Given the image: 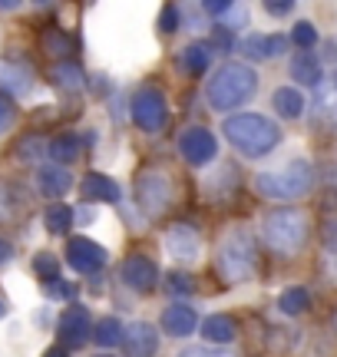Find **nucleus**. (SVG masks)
Masks as SVG:
<instances>
[{"label":"nucleus","instance_id":"nucleus-1","mask_svg":"<svg viewBox=\"0 0 337 357\" xmlns=\"http://www.w3.org/2000/svg\"><path fill=\"white\" fill-rule=\"evenodd\" d=\"M221 132L225 139L232 142V149L245 159H261L278 149L281 142V129L278 123H272L268 116L261 113H235L221 123Z\"/></svg>","mask_w":337,"mask_h":357},{"label":"nucleus","instance_id":"nucleus-2","mask_svg":"<svg viewBox=\"0 0 337 357\" xmlns=\"http://www.w3.org/2000/svg\"><path fill=\"white\" fill-rule=\"evenodd\" d=\"M258 93V73L248 63H225L212 73L205 86V102L215 113H228L235 106L248 102Z\"/></svg>","mask_w":337,"mask_h":357},{"label":"nucleus","instance_id":"nucleus-3","mask_svg":"<svg viewBox=\"0 0 337 357\" xmlns=\"http://www.w3.org/2000/svg\"><path fill=\"white\" fill-rule=\"evenodd\" d=\"M215 268L225 284H245L255 278V268H258V248L251 231L245 229H232L215 248Z\"/></svg>","mask_w":337,"mask_h":357},{"label":"nucleus","instance_id":"nucleus-4","mask_svg":"<svg viewBox=\"0 0 337 357\" xmlns=\"http://www.w3.org/2000/svg\"><path fill=\"white\" fill-rule=\"evenodd\" d=\"M261 238L278 255H298L301 245L308 242V215L295 205L272 208L261 218Z\"/></svg>","mask_w":337,"mask_h":357},{"label":"nucleus","instance_id":"nucleus-5","mask_svg":"<svg viewBox=\"0 0 337 357\" xmlns=\"http://www.w3.org/2000/svg\"><path fill=\"white\" fill-rule=\"evenodd\" d=\"M314 185V166L308 159H291L281 169H272V172H258L255 176V189L265 195V199H278V202H288V199H301L308 195Z\"/></svg>","mask_w":337,"mask_h":357},{"label":"nucleus","instance_id":"nucleus-6","mask_svg":"<svg viewBox=\"0 0 337 357\" xmlns=\"http://www.w3.org/2000/svg\"><path fill=\"white\" fill-rule=\"evenodd\" d=\"M175 202V182L166 169H143L136 176V205L149 218L168 212V205Z\"/></svg>","mask_w":337,"mask_h":357},{"label":"nucleus","instance_id":"nucleus-7","mask_svg":"<svg viewBox=\"0 0 337 357\" xmlns=\"http://www.w3.org/2000/svg\"><path fill=\"white\" fill-rule=\"evenodd\" d=\"M168 100L159 86H143L130 100V119L139 132H162L168 126Z\"/></svg>","mask_w":337,"mask_h":357},{"label":"nucleus","instance_id":"nucleus-8","mask_svg":"<svg viewBox=\"0 0 337 357\" xmlns=\"http://www.w3.org/2000/svg\"><path fill=\"white\" fill-rule=\"evenodd\" d=\"M179 155L189 166H208L219 155V139L205 126H189L179 132Z\"/></svg>","mask_w":337,"mask_h":357},{"label":"nucleus","instance_id":"nucleus-9","mask_svg":"<svg viewBox=\"0 0 337 357\" xmlns=\"http://www.w3.org/2000/svg\"><path fill=\"white\" fill-rule=\"evenodd\" d=\"M106 261H109V252L100 242L86 238V235L66 242V265L73 271H79V275H100L106 268Z\"/></svg>","mask_w":337,"mask_h":357},{"label":"nucleus","instance_id":"nucleus-10","mask_svg":"<svg viewBox=\"0 0 337 357\" xmlns=\"http://www.w3.org/2000/svg\"><path fill=\"white\" fill-rule=\"evenodd\" d=\"M162 245H166V255L172 261H179V265H195L202 258V235L192 225H185V222H175L166 231Z\"/></svg>","mask_w":337,"mask_h":357},{"label":"nucleus","instance_id":"nucleus-11","mask_svg":"<svg viewBox=\"0 0 337 357\" xmlns=\"http://www.w3.org/2000/svg\"><path fill=\"white\" fill-rule=\"evenodd\" d=\"M60 347H83L93 337V318L86 305H70L56 321Z\"/></svg>","mask_w":337,"mask_h":357},{"label":"nucleus","instance_id":"nucleus-12","mask_svg":"<svg viewBox=\"0 0 337 357\" xmlns=\"http://www.w3.org/2000/svg\"><path fill=\"white\" fill-rule=\"evenodd\" d=\"M119 281L136 294H149L156 291L159 284V265L149 255H130L119 265Z\"/></svg>","mask_w":337,"mask_h":357},{"label":"nucleus","instance_id":"nucleus-13","mask_svg":"<svg viewBox=\"0 0 337 357\" xmlns=\"http://www.w3.org/2000/svg\"><path fill=\"white\" fill-rule=\"evenodd\" d=\"M123 347L130 357H156L159 351V328L149 324V321H132L126 328V337H123Z\"/></svg>","mask_w":337,"mask_h":357},{"label":"nucleus","instance_id":"nucleus-14","mask_svg":"<svg viewBox=\"0 0 337 357\" xmlns=\"http://www.w3.org/2000/svg\"><path fill=\"white\" fill-rule=\"evenodd\" d=\"M159 324H162V334H168V337H189V334L198 328V314H195L192 305L172 301V305L162 311Z\"/></svg>","mask_w":337,"mask_h":357},{"label":"nucleus","instance_id":"nucleus-15","mask_svg":"<svg viewBox=\"0 0 337 357\" xmlns=\"http://www.w3.org/2000/svg\"><path fill=\"white\" fill-rule=\"evenodd\" d=\"M79 195L86 199V202H106V205H116L123 199V189H119V182L113 176H106V172H86L83 182H79Z\"/></svg>","mask_w":337,"mask_h":357},{"label":"nucleus","instance_id":"nucleus-16","mask_svg":"<svg viewBox=\"0 0 337 357\" xmlns=\"http://www.w3.org/2000/svg\"><path fill=\"white\" fill-rule=\"evenodd\" d=\"M37 189L43 199L60 202L66 192L73 189V172L66 166H40L37 169Z\"/></svg>","mask_w":337,"mask_h":357},{"label":"nucleus","instance_id":"nucleus-17","mask_svg":"<svg viewBox=\"0 0 337 357\" xmlns=\"http://www.w3.org/2000/svg\"><path fill=\"white\" fill-rule=\"evenodd\" d=\"M288 43L291 40L285 33H251L238 47H242V53H245L248 60H272V56H281L288 50Z\"/></svg>","mask_w":337,"mask_h":357},{"label":"nucleus","instance_id":"nucleus-18","mask_svg":"<svg viewBox=\"0 0 337 357\" xmlns=\"http://www.w3.org/2000/svg\"><path fill=\"white\" fill-rule=\"evenodd\" d=\"M208 66H212V47L208 43H185L175 53V70L189 73V77H202Z\"/></svg>","mask_w":337,"mask_h":357},{"label":"nucleus","instance_id":"nucleus-19","mask_svg":"<svg viewBox=\"0 0 337 357\" xmlns=\"http://www.w3.org/2000/svg\"><path fill=\"white\" fill-rule=\"evenodd\" d=\"M47 155L53 159V166H70V162H77L79 155H83V136L79 132H56L47 146Z\"/></svg>","mask_w":337,"mask_h":357},{"label":"nucleus","instance_id":"nucleus-20","mask_svg":"<svg viewBox=\"0 0 337 357\" xmlns=\"http://www.w3.org/2000/svg\"><path fill=\"white\" fill-rule=\"evenodd\" d=\"M235 334H238V324H235V318H228V314H208V318L202 321V337H205L212 347L232 344Z\"/></svg>","mask_w":337,"mask_h":357},{"label":"nucleus","instance_id":"nucleus-21","mask_svg":"<svg viewBox=\"0 0 337 357\" xmlns=\"http://www.w3.org/2000/svg\"><path fill=\"white\" fill-rule=\"evenodd\" d=\"M291 77L298 79L301 86H321V60L311 50H301L291 56Z\"/></svg>","mask_w":337,"mask_h":357},{"label":"nucleus","instance_id":"nucleus-22","mask_svg":"<svg viewBox=\"0 0 337 357\" xmlns=\"http://www.w3.org/2000/svg\"><path fill=\"white\" fill-rule=\"evenodd\" d=\"M30 86H33L30 63H7L0 70V89H3L7 96H24Z\"/></svg>","mask_w":337,"mask_h":357},{"label":"nucleus","instance_id":"nucleus-23","mask_svg":"<svg viewBox=\"0 0 337 357\" xmlns=\"http://www.w3.org/2000/svg\"><path fill=\"white\" fill-rule=\"evenodd\" d=\"M272 102H274V113L281 116V119H298L304 113V93L295 86H278Z\"/></svg>","mask_w":337,"mask_h":357},{"label":"nucleus","instance_id":"nucleus-24","mask_svg":"<svg viewBox=\"0 0 337 357\" xmlns=\"http://www.w3.org/2000/svg\"><path fill=\"white\" fill-rule=\"evenodd\" d=\"M40 47H43V53H47V56H53V60H63V56H70V53L77 50L73 37H70V33H63L60 26H47V30L40 33Z\"/></svg>","mask_w":337,"mask_h":357},{"label":"nucleus","instance_id":"nucleus-25","mask_svg":"<svg viewBox=\"0 0 337 357\" xmlns=\"http://www.w3.org/2000/svg\"><path fill=\"white\" fill-rule=\"evenodd\" d=\"M123 337H126V328H123V321L119 318H103L96 328H93V341L103 347V351H109V347H119L123 344Z\"/></svg>","mask_w":337,"mask_h":357},{"label":"nucleus","instance_id":"nucleus-26","mask_svg":"<svg viewBox=\"0 0 337 357\" xmlns=\"http://www.w3.org/2000/svg\"><path fill=\"white\" fill-rule=\"evenodd\" d=\"M43 225H47L50 235H66V231L73 229V208L63 202H50L47 212H43Z\"/></svg>","mask_w":337,"mask_h":357},{"label":"nucleus","instance_id":"nucleus-27","mask_svg":"<svg viewBox=\"0 0 337 357\" xmlns=\"http://www.w3.org/2000/svg\"><path fill=\"white\" fill-rule=\"evenodd\" d=\"M278 307H281V314H288V318H298V314H304L308 307H311V291L308 288H285L281 291V298H278Z\"/></svg>","mask_w":337,"mask_h":357},{"label":"nucleus","instance_id":"nucleus-28","mask_svg":"<svg viewBox=\"0 0 337 357\" xmlns=\"http://www.w3.org/2000/svg\"><path fill=\"white\" fill-rule=\"evenodd\" d=\"M314 119H321V123H331L334 126L337 119V86H321V93L314 96Z\"/></svg>","mask_w":337,"mask_h":357},{"label":"nucleus","instance_id":"nucleus-29","mask_svg":"<svg viewBox=\"0 0 337 357\" xmlns=\"http://www.w3.org/2000/svg\"><path fill=\"white\" fill-rule=\"evenodd\" d=\"M47 146H50V139L30 132V136H24V139L17 142V159H20V162H40V159L47 155Z\"/></svg>","mask_w":337,"mask_h":357},{"label":"nucleus","instance_id":"nucleus-30","mask_svg":"<svg viewBox=\"0 0 337 357\" xmlns=\"http://www.w3.org/2000/svg\"><path fill=\"white\" fill-rule=\"evenodd\" d=\"M50 77L56 79L63 89H79L83 86V70H79V63H56L50 70Z\"/></svg>","mask_w":337,"mask_h":357},{"label":"nucleus","instance_id":"nucleus-31","mask_svg":"<svg viewBox=\"0 0 337 357\" xmlns=\"http://www.w3.org/2000/svg\"><path fill=\"white\" fill-rule=\"evenodd\" d=\"M291 43H298L301 50H311L314 43H318V26L308 24V20H298V24L291 26Z\"/></svg>","mask_w":337,"mask_h":357},{"label":"nucleus","instance_id":"nucleus-32","mask_svg":"<svg viewBox=\"0 0 337 357\" xmlns=\"http://www.w3.org/2000/svg\"><path fill=\"white\" fill-rule=\"evenodd\" d=\"M33 271H37L43 281H53L60 278L56 271H60V261H56V255H50V252H40L37 258H33Z\"/></svg>","mask_w":337,"mask_h":357},{"label":"nucleus","instance_id":"nucleus-33","mask_svg":"<svg viewBox=\"0 0 337 357\" xmlns=\"http://www.w3.org/2000/svg\"><path fill=\"white\" fill-rule=\"evenodd\" d=\"M324 258H327L331 275L337 278V218L334 222H327V229H324Z\"/></svg>","mask_w":337,"mask_h":357},{"label":"nucleus","instance_id":"nucleus-34","mask_svg":"<svg viewBox=\"0 0 337 357\" xmlns=\"http://www.w3.org/2000/svg\"><path fill=\"white\" fill-rule=\"evenodd\" d=\"M13 123H17V102L0 89V136H7L13 129Z\"/></svg>","mask_w":337,"mask_h":357},{"label":"nucleus","instance_id":"nucleus-35","mask_svg":"<svg viewBox=\"0 0 337 357\" xmlns=\"http://www.w3.org/2000/svg\"><path fill=\"white\" fill-rule=\"evenodd\" d=\"M166 288L172 294H195V288H198V284H195L192 275H185V271H172V275L166 278Z\"/></svg>","mask_w":337,"mask_h":357},{"label":"nucleus","instance_id":"nucleus-36","mask_svg":"<svg viewBox=\"0 0 337 357\" xmlns=\"http://www.w3.org/2000/svg\"><path fill=\"white\" fill-rule=\"evenodd\" d=\"M179 24H182L179 7H175V3H166V7L159 10V30H162V33H175Z\"/></svg>","mask_w":337,"mask_h":357},{"label":"nucleus","instance_id":"nucleus-37","mask_svg":"<svg viewBox=\"0 0 337 357\" xmlns=\"http://www.w3.org/2000/svg\"><path fill=\"white\" fill-rule=\"evenodd\" d=\"M43 294L50 298V301H66L70 294H73V284L63 278H53V281H43Z\"/></svg>","mask_w":337,"mask_h":357},{"label":"nucleus","instance_id":"nucleus-38","mask_svg":"<svg viewBox=\"0 0 337 357\" xmlns=\"http://www.w3.org/2000/svg\"><path fill=\"white\" fill-rule=\"evenodd\" d=\"M179 357H238L235 351L228 347H212V344H195V347H185Z\"/></svg>","mask_w":337,"mask_h":357},{"label":"nucleus","instance_id":"nucleus-39","mask_svg":"<svg viewBox=\"0 0 337 357\" xmlns=\"http://www.w3.org/2000/svg\"><path fill=\"white\" fill-rule=\"evenodd\" d=\"M245 24H248V7H238V3H232V10L219 20V26L221 30H228V33H232L235 26H245Z\"/></svg>","mask_w":337,"mask_h":357},{"label":"nucleus","instance_id":"nucleus-40","mask_svg":"<svg viewBox=\"0 0 337 357\" xmlns=\"http://www.w3.org/2000/svg\"><path fill=\"white\" fill-rule=\"evenodd\" d=\"M13 208H17V195H13V189L10 185H0V222L10 218Z\"/></svg>","mask_w":337,"mask_h":357},{"label":"nucleus","instance_id":"nucleus-41","mask_svg":"<svg viewBox=\"0 0 337 357\" xmlns=\"http://www.w3.org/2000/svg\"><path fill=\"white\" fill-rule=\"evenodd\" d=\"M228 10H232V3H228V0H212V3H202V13H208L212 20H221Z\"/></svg>","mask_w":337,"mask_h":357},{"label":"nucleus","instance_id":"nucleus-42","mask_svg":"<svg viewBox=\"0 0 337 357\" xmlns=\"http://www.w3.org/2000/svg\"><path fill=\"white\" fill-rule=\"evenodd\" d=\"M291 10H295V3H288V0H268L265 3V13H272V17H288Z\"/></svg>","mask_w":337,"mask_h":357},{"label":"nucleus","instance_id":"nucleus-43","mask_svg":"<svg viewBox=\"0 0 337 357\" xmlns=\"http://www.w3.org/2000/svg\"><path fill=\"white\" fill-rule=\"evenodd\" d=\"M13 261V245L7 238H0V268H7Z\"/></svg>","mask_w":337,"mask_h":357},{"label":"nucleus","instance_id":"nucleus-44","mask_svg":"<svg viewBox=\"0 0 337 357\" xmlns=\"http://www.w3.org/2000/svg\"><path fill=\"white\" fill-rule=\"evenodd\" d=\"M43 357H70V354H66V347L56 344V347H47V351H43Z\"/></svg>","mask_w":337,"mask_h":357},{"label":"nucleus","instance_id":"nucleus-45","mask_svg":"<svg viewBox=\"0 0 337 357\" xmlns=\"http://www.w3.org/2000/svg\"><path fill=\"white\" fill-rule=\"evenodd\" d=\"M0 318H7V301L0 298Z\"/></svg>","mask_w":337,"mask_h":357},{"label":"nucleus","instance_id":"nucleus-46","mask_svg":"<svg viewBox=\"0 0 337 357\" xmlns=\"http://www.w3.org/2000/svg\"><path fill=\"white\" fill-rule=\"evenodd\" d=\"M96 357H113V354H106V351H103V354H96Z\"/></svg>","mask_w":337,"mask_h":357},{"label":"nucleus","instance_id":"nucleus-47","mask_svg":"<svg viewBox=\"0 0 337 357\" xmlns=\"http://www.w3.org/2000/svg\"><path fill=\"white\" fill-rule=\"evenodd\" d=\"M334 328H337V318H334Z\"/></svg>","mask_w":337,"mask_h":357}]
</instances>
